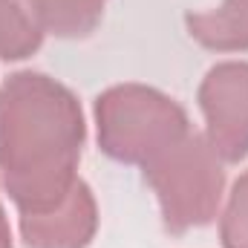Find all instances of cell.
I'll use <instances>...</instances> for the list:
<instances>
[{
    "label": "cell",
    "instance_id": "30bf717a",
    "mask_svg": "<svg viewBox=\"0 0 248 248\" xmlns=\"http://www.w3.org/2000/svg\"><path fill=\"white\" fill-rule=\"evenodd\" d=\"M0 248H12V228H9V219L3 211V202H0Z\"/></svg>",
    "mask_w": 248,
    "mask_h": 248
},
{
    "label": "cell",
    "instance_id": "ba28073f",
    "mask_svg": "<svg viewBox=\"0 0 248 248\" xmlns=\"http://www.w3.org/2000/svg\"><path fill=\"white\" fill-rule=\"evenodd\" d=\"M107 0H41L46 32L58 38H87L101 23Z\"/></svg>",
    "mask_w": 248,
    "mask_h": 248
},
{
    "label": "cell",
    "instance_id": "8992f818",
    "mask_svg": "<svg viewBox=\"0 0 248 248\" xmlns=\"http://www.w3.org/2000/svg\"><path fill=\"white\" fill-rule=\"evenodd\" d=\"M190 38L214 52L248 49V0H222L219 9L185 15Z\"/></svg>",
    "mask_w": 248,
    "mask_h": 248
},
{
    "label": "cell",
    "instance_id": "5b68a950",
    "mask_svg": "<svg viewBox=\"0 0 248 248\" xmlns=\"http://www.w3.org/2000/svg\"><path fill=\"white\" fill-rule=\"evenodd\" d=\"M98 228L95 196L87 182H75L61 205L44 214H20L26 248H87Z\"/></svg>",
    "mask_w": 248,
    "mask_h": 248
},
{
    "label": "cell",
    "instance_id": "6da1fadb",
    "mask_svg": "<svg viewBox=\"0 0 248 248\" xmlns=\"http://www.w3.org/2000/svg\"><path fill=\"white\" fill-rule=\"evenodd\" d=\"M84 139V113L69 87L32 69L3 81L0 176L20 214H44L66 199Z\"/></svg>",
    "mask_w": 248,
    "mask_h": 248
},
{
    "label": "cell",
    "instance_id": "52a82bcc",
    "mask_svg": "<svg viewBox=\"0 0 248 248\" xmlns=\"http://www.w3.org/2000/svg\"><path fill=\"white\" fill-rule=\"evenodd\" d=\"M46 23L41 0H0V58L23 61L44 44Z\"/></svg>",
    "mask_w": 248,
    "mask_h": 248
},
{
    "label": "cell",
    "instance_id": "7a4b0ae2",
    "mask_svg": "<svg viewBox=\"0 0 248 248\" xmlns=\"http://www.w3.org/2000/svg\"><path fill=\"white\" fill-rule=\"evenodd\" d=\"M98 147L124 165H150L190 133L187 113L144 84H116L95 98Z\"/></svg>",
    "mask_w": 248,
    "mask_h": 248
},
{
    "label": "cell",
    "instance_id": "3957f363",
    "mask_svg": "<svg viewBox=\"0 0 248 248\" xmlns=\"http://www.w3.org/2000/svg\"><path fill=\"white\" fill-rule=\"evenodd\" d=\"M144 179L159 199L170 234L208 225L217 217L225 190L222 159L199 133H187L159 159L144 165Z\"/></svg>",
    "mask_w": 248,
    "mask_h": 248
},
{
    "label": "cell",
    "instance_id": "9c48e42d",
    "mask_svg": "<svg viewBox=\"0 0 248 248\" xmlns=\"http://www.w3.org/2000/svg\"><path fill=\"white\" fill-rule=\"evenodd\" d=\"M222 248H248V170L234 182L219 219Z\"/></svg>",
    "mask_w": 248,
    "mask_h": 248
},
{
    "label": "cell",
    "instance_id": "277c9868",
    "mask_svg": "<svg viewBox=\"0 0 248 248\" xmlns=\"http://www.w3.org/2000/svg\"><path fill=\"white\" fill-rule=\"evenodd\" d=\"M205 139L214 153L234 165L248 156V63L225 61L208 69L199 84Z\"/></svg>",
    "mask_w": 248,
    "mask_h": 248
}]
</instances>
